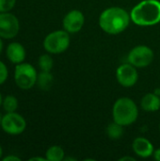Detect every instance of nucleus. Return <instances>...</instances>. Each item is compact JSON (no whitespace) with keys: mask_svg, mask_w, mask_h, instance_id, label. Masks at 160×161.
<instances>
[{"mask_svg":"<svg viewBox=\"0 0 160 161\" xmlns=\"http://www.w3.org/2000/svg\"><path fill=\"white\" fill-rule=\"evenodd\" d=\"M107 135L111 140H119L123 134H124V126L117 124L113 121V123H110L106 129Z\"/></svg>","mask_w":160,"mask_h":161,"instance_id":"nucleus-16","label":"nucleus"},{"mask_svg":"<svg viewBox=\"0 0 160 161\" xmlns=\"http://www.w3.org/2000/svg\"><path fill=\"white\" fill-rule=\"evenodd\" d=\"M6 57L8 61L14 65L25 61L26 51L25 46L18 42H11L6 47Z\"/></svg>","mask_w":160,"mask_h":161,"instance_id":"nucleus-11","label":"nucleus"},{"mask_svg":"<svg viewBox=\"0 0 160 161\" xmlns=\"http://www.w3.org/2000/svg\"><path fill=\"white\" fill-rule=\"evenodd\" d=\"M85 24V16L78 9H72L63 18L62 25L64 30L70 34L79 32Z\"/></svg>","mask_w":160,"mask_h":161,"instance_id":"nucleus-10","label":"nucleus"},{"mask_svg":"<svg viewBox=\"0 0 160 161\" xmlns=\"http://www.w3.org/2000/svg\"><path fill=\"white\" fill-rule=\"evenodd\" d=\"M159 130H160V125H159Z\"/></svg>","mask_w":160,"mask_h":161,"instance_id":"nucleus-29","label":"nucleus"},{"mask_svg":"<svg viewBox=\"0 0 160 161\" xmlns=\"http://www.w3.org/2000/svg\"><path fill=\"white\" fill-rule=\"evenodd\" d=\"M45 158L48 161H61L65 158V153L60 146L53 145L46 150Z\"/></svg>","mask_w":160,"mask_h":161,"instance_id":"nucleus-15","label":"nucleus"},{"mask_svg":"<svg viewBox=\"0 0 160 161\" xmlns=\"http://www.w3.org/2000/svg\"><path fill=\"white\" fill-rule=\"evenodd\" d=\"M132 148L134 153L141 158H148L154 155L155 149L153 143L146 138L139 137L133 141Z\"/></svg>","mask_w":160,"mask_h":161,"instance_id":"nucleus-12","label":"nucleus"},{"mask_svg":"<svg viewBox=\"0 0 160 161\" xmlns=\"http://www.w3.org/2000/svg\"><path fill=\"white\" fill-rule=\"evenodd\" d=\"M2 158H3V148L0 145V159H2Z\"/></svg>","mask_w":160,"mask_h":161,"instance_id":"nucleus-26","label":"nucleus"},{"mask_svg":"<svg viewBox=\"0 0 160 161\" xmlns=\"http://www.w3.org/2000/svg\"><path fill=\"white\" fill-rule=\"evenodd\" d=\"M120 161H124V160H135L134 158H131V157H124V158H122L119 159Z\"/></svg>","mask_w":160,"mask_h":161,"instance_id":"nucleus-24","label":"nucleus"},{"mask_svg":"<svg viewBox=\"0 0 160 161\" xmlns=\"http://www.w3.org/2000/svg\"><path fill=\"white\" fill-rule=\"evenodd\" d=\"M53 81H54V77L51 72L41 71L38 74L36 85L39 87V89L42 91H48L52 87Z\"/></svg>","mask_w":160,"mask_h":161,"instance_id":"nucleus-14","label":"nucleus"},{"mask_svg":"<svg viewBox=\"0 0 160 161\" xmlns=\"http://www.w3.org/2000/svg\"><path fill=\"white\" fill-rule=\"evenodd\" d=\"M154 158L157 161H160V149H157L154 152Z\"/></svg>","mask_w":160,"mask_h":161,"instance_id":"nucleus-22","label":"nucleus"},{"mask_svg":"<svg viewBox=\"0 0 160 161\" xmlns=\"http://www.w3.org/2000/svg\"><path fill=\"white\" fill-rule=\"evenodd\" d=\"M3 48H4V43H3V39L0 38V55L3 52Z\"/></svg>","mask_w":160,"mask_h":161,"instance_id":"nucleus-25","label":"nucleus"},{"mask_svg":"<svg viewBox=\"0 0 160 161\" xmlns=\"http://www.w3.org/2000/svg\"><path fill=\"white\" fill-rule=\"evenodd\" d=\"M131 21L130 14L123 8L111 7L106 8L99 17V25L103 31L110 35L124 32Z\"/></svg>","mask_w":160,"mask_h":161,"instance_id":"nucleus-1","label":"nucleus"},{"mask_svg":"<svg viewBox=\"0 0 160 161\" xmlns=\"http://www.w3.org/2000/svg\"><path fill=\"white\" fill-rule=\"evenodd\" d=\"M2 161H21V158L15 155H8L6 157H4L2 159Z\"/></svg>","mask_w":160,"mask_h":161,"instance_id":"nucleus-21","label":"nucleus"},{"mask_svg":"<svg viewBox=\"0 0 160 161\" xmlns=\"http://www.w3.org/2000/svg\"><path fill=\"white\" fill-rule=\"evenodd\" d=\"M18 107H19V102H18V99L14 95L8 94L3 98L2 108L6 113L16 111Z\"/></svg>","mask_w":160,"mask_h":161,"instance_id":"nucleus-17","label":"nucleus"},{"mask_svg":"<svg viewBox=\"0 0 160 161\" xmlns=\"http://www.w3.org/2000/svg\"><path fill=\"white\" fill-rule=\"evenodd\" d=\"M2 120H3V115L0 113V126H1V123H2Z\"/></svg>","mask_w":160,"mask_h":161,"instance_id":"nucleus-28","label":"nucleus"},{"mask_svg":"<svg viewBox=\"0 0 160 161\" xmlns=\"http://www.w3.org/2000/svg\"><path fill=\"white\" fill-rule=\"evenodd\" d=\"M16 5V0H0V12H8Z\"/></svg>","mask_w":160,"mask_h":161,"instance_id":"nucleus-19","label":"nucleus"},{"mask_svg":"<svg viewBox=\"0 0 160 161\" xmlns=\"http://www.w3.org/2000/svg\"><path fill=\"white\" fill-rule=\"evenodd\" d=\"M2 103H3V96H2V94L0 92V108L2 107Z\"/></svg>","mask_w":160,"mask_h":161,"instance_id":"nucleus-27","label":"nucleus"},{"mask_svg":"<svg viewBox=\"0 0 160 161\" xmlns=\"http://www.w3.org/2000/svg\"><path fill=\"white\" fill-rule=\"evenodd\" d=\"M141 108L148 112H155L160 108V97L157 93H146L141 101Z\"/></svg>","mask_w":160,"mask_h":161,"instance_id":"nucleus-13","label":"nucleus"},{"mask_svg":"<svg viewBox=\"0 0 160 161\" xmlns=\"http://www.w3.org/2000/svg\"><path fill=\"white\" fill-rule=\"evenodd\" d=\"M8 77V69L7 65L0 60V86L3 85Z\"/></svg>","mask_w":160,"mask_h":161,"instance_id":"nucleus-20","label":"nucleus"},{"mask_svg":"<svg viewBox=\"0 0 160 161\" xmlns=\"http://www.w3.org/2000/svg\"><path fill=\"white\" fill-rule=\"evenodd\" d=\"M139 116V108L136 103L128 97L117 99L113 105L112 117L117 124L127 126L134 124Z\"/></svg>","mask_w":160,"mask_h":161,"instance_id":"nucleus-3","label":"nucleus"},{"mask_svg":"<svg viewBox=\"0 0 160 161\" xmlns=\"http://www.w3.org/2000/svg\"><path fill=\"white\" fill-rule=\"evenodd\" d=\"M116 77L121 86L124 88H130L137 83L139 74L137 68L128 62L118 67L116 71Z\"/></svg>","mask_w":160,"mask_h":161,"instance_id":"nucleus-9","label":"nucleus"},{"mask_svg":"<svg viewBox=\"0 0 160 161\" xmlns=\"http://www.w3.org/2000/svg\"><path fill=\"white\" fill-rule=\"evenodd\" d=\"M38 65L41 71H45V72H51L54 66V59L50 56V54H42L40 56L38 59Z\"/></svg>","mask_w":160,"mask_h":161,"instance_id":"nucleus-18","label":"nucleus"},{"mask_svg":"<svg viewBox=\"0 0 160 161\" xmlns=\"http://www.w3.org/2000/svg\"><path fill=\"white\" fill-rule=\"evenodd\" d=\"M2 130L10 136H18L24 133L26 128L25 119L16 111L7 112L3 115V120L1 123Z\"/></svg>","mask_w":160,"mask_h":161,"instance_id":"nucleus-6","label":"nucleus"},{"mask_svg":"<svg viewBox=\"0 0 160 161\" xmlns=\"http://www.w3.org/2000/svg\"><path fill=\"white\" fill-rule=\"evenodd\" d=\"M37 77L38 73L32 64L24 61L15 65L14 82L19 89L24 91L32 89L37 83Z\"/></svg>","mask_w":160,"mask_h":161,"instance_id":"nucleus-4","label":"nucleus"},{"mask_svg":"<svg viewBox=\"0 0 160 161\" xmlns=\"http://www.w3.org/2000/svg\"><path fill=\"white\" fill-rule=\"evenodd\" d=\"M44 50L49 54H60L66 51L70 45V33L66 30H55L50 32L42 42Z\"/></svg>","mask_w":160,"mask_h":161,"instance_id":"nucleus-5","label":"nucleus"},{"mask_svg":"<svg viewBox=\"0 0 160 161\" xmlns=\"http://www.w3.org/2000/svg\"><path fill=\"white\" fill-rule=\"evenodd\" d=\"M29 160L30 161H33V160L45 161V160H47V159H46V158H41V157H34V158H29Z\"/></svg>","mask_w":160,"mask_h":161,"instance_id":"nucleus-23","label":"nucleus"},{"mask_svg":"<svg viewBox=\"0 0 160 161\" xmlns=\"http://www.w3.org/2000/svg\"><path fill=\"white\" fill-rule=\"evenodd\" d=\"M127 60L136 68H144L153 62L154 52L147 45H138L131 49L127 56Z\"/></svg>","mask_w":160,"mask_h":161,"instance_id":"nucleus-7","label":"nucleus"},{"mask_svg":"<svg viewBox=\"0 0 160 161\" xmlns=\"http://www.w3.org/2000/svg\"><path fill=\"white\" fill-rule=\"evenodd\" d=\"M20 31L19 19L11 13L0 12V38L5 40H11L15 38Z\"/></svg>","mask_w":160,"mask_h":161,"instance_id":"nucleus-8","label":"nucleus"},{"mask_svg":"<svg viewBox=\"0 0 160 161\" xmlns=\"http://www.w3.org/2000/svg\"><path fill=\"white\" fill-rule=\"evenodd\" d=\"M131 21L140 26H151L160 22V1L142 0L130 11Z\"/></svg>","mask_w":160,"mask_h":161,"instance_id":"nucleus-2","label":"nucleus"}]
</instances>
